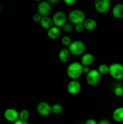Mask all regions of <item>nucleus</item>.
<instances>
[{"instance_id":"1","label":"nucleus","mask_w":123,"mask_h":124,"mask_svg":"<svg viewBox=\"0 0 123 124\" xmlns=\"http://www.w3.org/2000/svg\"><path fill=\"white\" fill-rule=\"evenodd\" d=\"M83 65L78 62H74L68 65L67 68V75L72 80H77L83 74Z\"/></svg>"},{"instance_id":"2","label":"nucleus","mask_w":123,"mask_h":124,"mask_svg":"<svg viewBox=\"0 0 123 124\" xmlns=\"http://www.w3.org/2000/svg\"><path fill=\"white\" fill-rule=\"evenodd\" d=\"M68 19L71 23L77 25L83 24L86 19V16L82 10L75 9L69 12L68 14Z\"/></svg>"},{"instance_id":"3","label":"nucleus","mask_w":123,"mask_h":124,"mask_svg":"<svg viewBox=\"0 0 123 124\" xmlns=\"http://www.w3.org/2000/svg\"><path fill=\"white\" fill-rule=\"evenodd\" d=\"M85 49V44L81 41H72L68 47L71 54L75 56H80L83 54Z\"/></svg>"},{"instance_id":"4","label":"nucleus","mask_w":123,"mask_h":124,"mask_svg":"<svg viewBox=\"0 0 123 124\" xmlns=\"http://www.w3.org/2000/svg\"><path fill=\"white\" fill-rule=\"evenodd\" d=\"M112 78L116 80L123 79V65L119 63H113L109 66V72Z\"/></svg>"},{"instance_id":"5","label":"nucleus","mask_w":123,"mask_h":124,"mask_svg":"<svg viewBox=\"0 0 123 124\" xmlns=\"http://www.w3.org/2000/svg\"><path fill=\"white\" fill-rule=\"evenodd\" d=\"M101 74L99 73L98 70L92 69V70H90L88 73L86 74V79L88 84L93 86L99 83L101 80Z\"/></svg>"},{"instance_id":"6","label":"nucleus","mask_w":123,"mask_h":124,"mask_svg":"<svg viewBox=\"0 0 123 124\" xmlns=\"http://www.w3.org/2000/svg\"><path fill=\"white\" fill-rule=\"evenodd\" d=\"M53 24L54 26H56L57 27H63L66 23L67 21V16L65 14V12L62 11H59V12H55L53 15Z\"/></svg>"},{"instance_id":"7","label":"nucleus","mask_w":123,"mask_h":124,"mask_svg":"<svg viewBox=\"0 0 123 124\" xmlns=\"http://www.w3.org/2000/svg\"><path fill=\"white\" fill-rule=\"evenodd\" d=\"M94 7L98 13H106L110 7V0H95Z\"/></svg>"},{"instance_id":"8","label":"nucleus","mask_w":123,"mask_h":124,"mask_svg":"<svg viewBox=\"0 0 123 124\" xmlns=\"http://www.w3.org/2000/svg\"><path fill=\"white\" fill-rule=\"evenodd\" d=\"M51 5L47 1H42L37 5V13L42 17L48 16L51 12Z\"/></svg>"},{"instance_id":"9","label":"nucleus","mask_w":123,"mask_h":124,"mask_svg":"<svg viewBox=\"0 0 123 124\" xmlns=\"http://www.w3.org/2000/svg\"><path fill=\"white\" fill-rule=\"evenodd\" d=\"M36 110L41 116H48L52 113L51 105L45 102H41L37 104Z\"/></svg>"},{"instance_id":"10","label":"nucleus","mask_w":123,"mask_h":124,"mask_svg":"<svg viewBox=\"0 0 123 124\" xmlns=\"http://www.w3.org/2000/svg\"><path fill=\"white\" fill-rule=\"evenodd\" d=\"M81 84L77 80H72L67 85V90L69 94L72 95L77 94L81 90Z\"/></svg>"},{"instance_id":"11","label":"nucleus","mask_w":123,"mask_h":124,"mask_svg":"<svg viewBox=\"0 0 123 124\" xmlns=\"http://www.w3.org/2000/svg\"><path fill=\"white\" fill-rule=\"evenodd\" d=\"M4 117L8 122H14L19 119V113L15 109L8 108L5 110Z\"/></svg>"},{"instance_id":"12","label":"nucleus","mask_w":123,"mask_h":124,"mask_svg":"<svg viewBox=\"0 0 123 124\" xmlns=\"http://www.w3.org/2000/svg\"><path fill=\"white\" fill-rule=\"evenodd\" d=\"M112 16L116 19H121L123 18V4L119 3L113 7L112 10Z\"/></svg>"},{"instance_id":"13","label":"nucleus","mask_w":123,"mask_h":124,"mask_svg":"<svg viewBox=\"0 0 123 124\" xmlns=\"http://www.w3.org/2000/svg\"><path fill=\"white\" fill-rule=\"evenodd\" d=\"M94 61V57L92 54L90 53H84L81 59V64L83 66L89 67L92 65Z\"/></svg>"},{"instance_id":"14","label":"nucleus","mask_w":123,"mask_h":124,"mask_svg":"<svg viewBox=\"0 0 123 124\" xmlns=\"http://www.w3.org/2000/svg\"><path fill=\"white\" fill-rule=\"evenodd\" d=\"M83 25L84 26V29L89 31H92V30H95L97 26V23L95 19L92 18H88L86 19L83 22Z\"/></svg>"},{"instance_id":"15","label":"nucleus","mask_w":123,"mask_h":124,"mask_svg":"<svg viewBox=\"0 0 123 124\" xmlns=\"http://www.w3.org/2000/svg\"><path fill=\"white\" fill-rule=\"evenodd\" d=\"M71 53L67 48H63L59 53V59L62 62H67L71 58Z\"/></svg>"},{"instance_id":"16","label":"nucleus","mask_w":123,"mask_h":124,"mask_svg":"<svg viewBox=\"0 0 123 124\" xmlns=\"http://www.w3.org/2000/svg\"><path fill=\"white\" fill-rule=\"evenodd\" d=\"M112 118L117 122H123V107L117 108L113 111Z\"/></svg>"},{"instance_id":"17","label":"nucleus","mask_w":123,"mask_h":124,"mask_svg":"<svg viewBox=\"0 0 123 124\" xmlns=\"http://www.w3.org/2000/svg\"><path fill=\"white\" fill-rule=\"evenodd\" d=\"M60 35V30L56 26H53L47 31V36L51 39H55Z\"/></svg>"},{"instance_id":"18","label":"nucleus","mask_w":123,"mask_h":124,"mask_svg":"<svg viewBox=\"0 0 123 124\" xmlns=\"http://www.w3.org/2000/svg\"><path fill=\"white\" fill-rule=\"evenodd\" d=\"M40 25L43 29L48 30L51 27H53V23L51 18L49 16H43L40 21Z\"/></svg>"},{"instance_id":"19","label":"nucleus","mask_w":123,"mask_h":124,"mask_svg":"<svg viewBox=\"0 0 123 124\" xmlns=\"http://www.w3.org/2000/svg\"><path fill=\"white\" fill-rule=\"evenodd\" d=\"M63 107L60 104H54L51 106V112L54 114H60L63 111Z\"/></svg>"},{"instance_id":"20","label":"nucleus","mask_w":123,"mask_h":124,"mask_svg":"<svg viewBox=\"0 0 123 124\" xmlns=\"http://www.w3.org/2000/svg\"><path fill=\"white\" fill-rule=\"evenodd\" d=\"M98 71H99V73L101 75H106V74L109 73V66L105 64H101L98 67Z\"/></svg>"},{"instance_id":"21","label":"nucleus","mask_w":123,"mask_h":124,"mask_svg":"<svg viewBox=\"0 0 123 124\" xmlns=\"http://www.w3.org/2000/svg\"><path fill=\"white\" fill-rule=\"evenodd\" d=\"M30 116V113L28 110L24 109V110H21L19 113V117L20 119L23 120V121H27L29 118Z\"/></svg>"},{"instance_id":"22","label":"nucleus","mask_w":123,"mask_h":124,"mask_svg":"<svg viewBox=\"0 0 123 124\" xmlns=\"http://www.w3.org/2000/svg\"><path fill=\"white\" fill-rule=\"evenodd\" d=\"M61 42L62 43L63 45L65 46H69L70 44H71V42H72L71 38L68 36H64L62 38Z\"/></svg>"},{"instance_id":"23","label":"nucleus","mask_w":123,"mask_h":124,"mask_svg":"<svg viewBox=\"0 0 123 124\" xmlns=\"http://www.w3.org/2000/svg\"><path fill=\"white\" fill-rule=\"evenodd\" d=\"M63 30L65 32L67 33H71L74 30V27L72 24H65V25L63 26Z\"/></svg>"},{"instance_id":"24","label":"nucleus","mask_w":123,"mask_h":124,"mask_svg":"<svg viewBox=\"0 0 123 124\" xmlns=\"http://www.w3.org/2000/svg\"><path fill=\"white\" fill-rule=\"evenodd\" d=\"M114 93L116 96L121 97L123 95V88L121 87H117L115 88Z\"/></svg>"},{"instance_id":"25","label":"nucleus","mask_w":123,"mask_h":124,"mask_svg":"<svg viewBox=\"0 0 123 124\" xmlns=\"http://www.w3.org/2000/svg\"><path fill=\"white\" fill-rule=\"evenodd\" d=\"M42 16L38 13H36L33 16V20L35 22V23H40L41 19H42Z\"/></svg>"},{"instance_id":"26","label":"nucleus","mask_w":123,"mask_h":124,"mask_svg":"<svg viewBox=\"0 0 123 124\" xmlns=\"http://www.w3.org/2000/svg\"><path fill=\"white\" fill-rule=\"evenodd\" d=\"M75 30H76V31L78 33H82L84 31V26H83V24H79L75 25Z\"/></svg>"},{"instance_id":"27","label":"nucleus","mask_w":123,"mask_h":124,"mask_svg":"<svg viewBox=\"0 0 123 124\" xmlns=\"http://www.w3.org/2000/svg\"><path fill=\"white\" fill-rule=\"evenodd\" d=\"M63 2L68 6H72L77 2V0H63Z\"/></svg>"},{"instance_id":"28","label":"nucleus","mask_w":123,"mask_h":124,"mask_svg":"<svg viewBox=\"0 0 123 124\" xmlns=\"http://www.w3.org/2000/svg\"><path fill=\"white\" fill-rule=\"evenodd\" d=\"M13 124H29L27 122V121H23V120H21L20 119H19L17 120L16 121H15Z\"/></svg>"},{"instance_id":"29","label":"nucleus","mask_w":123,"mask_h":124,"mask_svg":"<svg viewBox=\"0 0 123 124\" xmlns=\"http://www.w3.org/2000/svg\"><path fill=\"white\" fill-rule=\"evenodd\" d=\"M84 124H97V122H96L95 120L93 119H89L86 121Z\"/></svg>"},{"instance_id":"30","label":"nucleus","mask_w":123,"mask_h":124,"mask_svg":"<svg viewBox=\"0 0 123 124\" xmlns=\"http://www.w3.org/2000/svg\"><path fill=\"white\" fill-rule=\"evenodd\" d=\"M97 124H111L110 122L107 119H102L97 122Z\"/></svg>"},{"instance_id":"31","label":"nucleus","mask_w":123,"mask_h":124,"mask_svg":"<svg viewBox=\"0 0 123 124\" xmlns=\"http://www.w3.org/2000/svg\"><path fill=\"white\" fill-rule=\"evenodd\" d=\"M90 69L89 68V67L87 66H83V73H88L90 71Z\"/></svg>"},{"instance_id":"32","label":"nucleus","mask_w":123,"mask_h":124,"mask_svg":"<svg viewBox=\"0 0 123 124\" xmlns=\"http://www.w3.org/2000/svg\"><path fill=\"white\" fill-rule=\"evenodd\" d=\"M48 2H49L51 5V4H57L58 2H59L60 0H46Z\"/></svg>"},{"instance_id":"33","label":"nucleus","mask_w":123,"mask_h":124,"mask_svg":"<svg viewBox=\"0 0 123 124\" xmlns=\"http://www.w3.org/2000/svg\"><path fill=\"white\" fill-rule=\"evenodd\" d=\"M34 1H39V2H41V1H42V0H34Z\"/></svg>"},{"instance_id":"34","label":"nucleus","mask_w":123,"mask_h":124,"mask_svg":"<svg viewBox=\"0 0 123 124\" xmlns=\"http://www.w3.org/2000/svg\"><path fill=\"white\" fill-rule=\"evenodd\" d=\"M1 6H0V12H1Z\"/></svg>"},{"instance_id":"35","label":"nucleus","mask_w":123,"mask_h":124,"mask_svg":"<svg viewBox=\"0 0 123 124\" xmlns=\"http://www.w3.org/2000/svg\"></svg>"},{"instance_id":"36","label":"nucleus","mask_w":123,"mask_h":124,"mask_svg":"<svg viewBox=\"0 0 123 124\" xmlns=\"http://www.w3.org/2000/svg\"></svg>"}]
</instances>
